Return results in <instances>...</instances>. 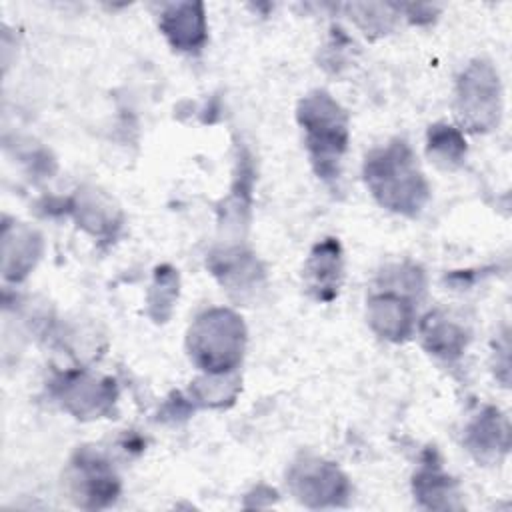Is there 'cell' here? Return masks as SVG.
Wrapping results in <instances>:
<instances>
[{"instance_id": "7c38bea8", "label": "cell", "mask_w": 512, "mask_h": 512, "mask_svg": "<svg viewBox=\"0 0 512 512\" xmlns=\"http://www.w3.org/2000/svg\"><path fill=\"white\" fill-rule=\"evenodd\" d=\"M464 444L480 462L498 460L508 452L510 446L508 420L496 408L482 410L468 424Z\"/></svg>"}, {"instance_id": "52a82bcc", "label": "cell", "mask_w": 512, "mask_h": 512, "mask_svg": "<svg viewBox=\"0 0 512 512\" xmlns=\"http://www.w3.org/2000/svg\"><path fill=\"white\" fill-rule=\"evenodd\" d=\"M54 392L62 406L78 418L106 414L116 400L114 380H94L84 372H66L54 382Z\"/></svg>"}, {"instance_id": "277c9868", "label": "cell", "mask_w": 512, "mask_h": 512, "mask_svg": "<svg viewBox=\"0 0 512 512\" xmlns=\"http://www.w3.org/2000/svg\"><path fill=\"white\" fill-rule=\"evenodd\" d=\"M456 116L472 132H486L500 118V80L492 64L472 62L458 80Z\"/></svg>"}, {"instance_id": "2e32d148", "label": "cell", "mask_w": 512, "mask_h": 512, "mask_svg": "<svg viewBox=\"0 0 512 512\" xmlns=\"http://www.w3.org/2000/svg\"><path fill=\"white\" fill-rule=\"evenodd\" d=\"M240 378L234 372L226 374H206L204 378L196 380L190 388L194 400L204 406H224V402H232L238 394Z\"/></svg>"}, {"instance_id": "7a4b0ae2", "label": "cell", "mask_w": 512, "mask_h": 512, "mask_svg": "<svg viewBox=\"0 0 512 512\" xmlns=\"http://www.w3.org/2000/svg\"><path fill=\"white\" fill-rule=\"evenodd\" d=\"M296 116L314 172L322 180L338 178L340 160L348 148V116L342 106L328 92L314 90L298 102Z\"/></svg>"}, {"instance_id": "5bb4252c", "label": "cell", "mask_w": 512, "mask_h": 512, "mask_svg": "<svg viewBox=\"0 0 512 512\" xmlns=\"http://www.w3.org/2000/svg\"><path fill=\"white\" fill-rule=\"evenodd\" d=\"M414 494L418 502L426 508H456L458 504L454 502L456 498V484L452 478H448L442 470L440 464L434 460V450H432V460L424 462L420 472L414 476Z\"/></svg>"}, {"instance_id": "5b68a950", "label": "cell", "mask_w": 512, "mask_h": 512, "mask_svg": "<svg viewBox=\"0 0 512 512\" xmlns=\"http://www.w3.org/2000/svg\"><path fill=\"white\" fill-rule=\"evenodd\" d=\"M290 492L306 506H342L350 494L348 478L332 462L302 456L288 470Z\"/></svg>"}, {"instance_id": "6da1fadb", "label": "cell", "mask_w": 512, "mask_h": 512, "mask_svg": "<svg viewBox=\"0 0 512 512\" xmlns=\"http://www.w3.org/2000/svg\"><path fill=\"white\" fill-rule=\"evenodd\" d=\"M364 180L380 206L404 216H416L430 198L428 182L404 140L374 148L364 160Z\"/></svg>"}, {"instance_id": "8992f818", "label": "cell", "mask_w": 512, "mask_h": 512, "mask_svg": "<svg viewBox=\"0 0 512 512\" xmlns=\"http://www.w3.org/2000/svg\"><path fill=\"white\" fill-rule=\"evenodd\" d=\"M72 484L78 504L84 508H104L112 504L120 492L118 476L112 466L88 448H82L72 458Z\"/></svg>"}, {"instance_id": "9c48e42d", "label": "cell", "mask_w": 512, "mask_h": 512, "mask_svg": "<svg viewBox=\"0 0 512 512\" xmlns=\"http://www.w3.org/2000/svg\"><path fill=\"white\" fill-rule=\"evenodd\" d=\"M342 282V248L336 238L318 242L304 266L306 290L320 302H332Z\"/></svg>"}, {"instance_id": "30bf717a", "label": "cell", "mask_w": 512, "mask_h": 512, "mask_svg": "<svg viewBox=\"0 0 512 512\" xmlns=\"http://www.w3.org/2000/svg\"><path fill=\"white\" fill-rule=\"evenodd\" d=\"M206 266L222 282L224 288L240 296L256 290L264 280V270L260 268L254 254L242 248H222L214 250Z\"/></svg>"}, {"instance_id": "ba28073f", "label": "cell", "mask_w": 512, "mask_h": 512, "mask_svg": "<svg viewBox=\"0 0 512 512\" xmlns=\"http://www.w3.org/2000/svg\"><path fill=\"white\" fill-rule=\"evenodd\" d=\"M366 312L372 330L386 340L402 342L412 334L416 310L408 292L384 288V292L370 296Z\"/></svg>"}, {"instance_id": "3957f363", "label": "cell", "mask_w": 512, "mask_h": 512, "mask_svg": "<svg viewBox=\"0 0 512 512\" xmlns=\"http://www.w3.org/2000/svg\"><path fill=\"white\" fill-rule=\"evenodd\" d=\"M246 328L228 308H210L190 326L186 346L190 360L206 374L234 372L242 362Z\"/></svg>"}, {"instance_id": "e0dca14e", "label": "cell", "mask_w": 512, "mask_h": 512, "mask_svg": "<svg viewBox=\"0 0 512 512\" xmlns=\"http://www.w3.org/2000/svg\"><path fill=\"white\" fill-rule=\"evenodd\" d=\"M178 296V274L170 266H158L154 272V286L148 296L150 316L164 322L172 312V302Z\"/></svg>"}, {"instance_id": "9a60e30c", "label": "cell", "mask_w": 512, "mask_h": 512, "mask_svg": "<svg viewBox=\"0 0 512 512\" xmlns=\"http://www.w3.org/2000/svg\"><path fill=\"white\" fill-rule=\"evenodd\" d=\"M428 156L444 170H454L466 156V142L458 128L448 124H434L428 130Z\"/></svg>"}, {"instance_id": "8fae6325", "label": "cell", "mask_w": 512, "mask_h": 512, "mask_svg": "<svg viewBox=\"0 0 512 512\" xmlns=\"http://www.w3.org/2000/svg\"><path fill=\"white\" fill-rule=\"evenodd\" d=\"M160 30L176 50H200L208 32L204 6L200 2L170 4L160 16Z\"/></svg>"}, {"instance_id": "4fadbf2b", "label": "cell", "mask_w": 512, "mask_h": 512, "mask_svg": "<svg viewBox=\"0 0 512 512\" xmlns=\"http://www.w3.org/2000/svg\"><path fill=\"white\" fill-rule=\"evenodd\" d=\"M420 338L428 352L442 358H456L466 348V332L442 312H430L420 322Z\"/></svg>"}]
</instances>
